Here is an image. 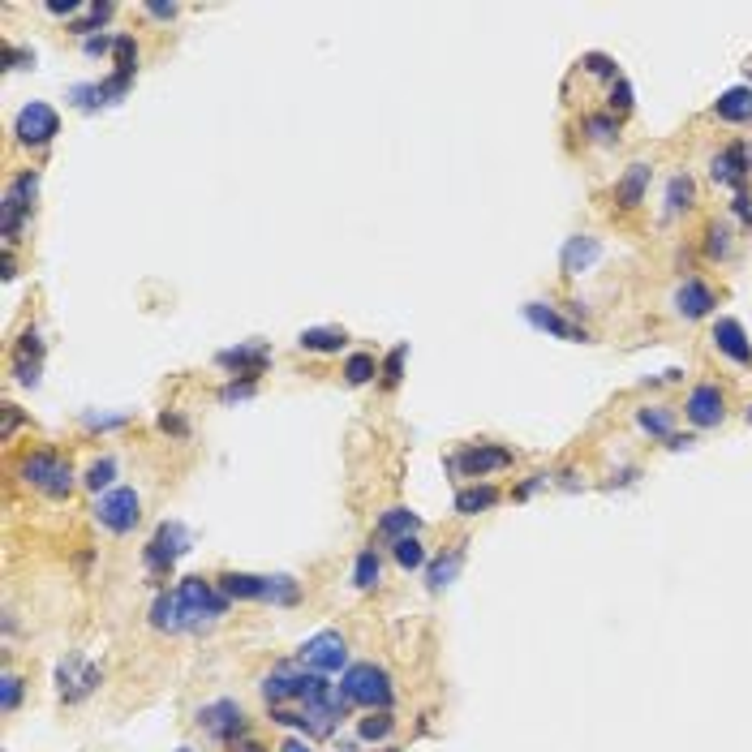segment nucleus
Returning a JSON list of instances; mask_svg holds the SVG:
<instances>
[{
	"label": "nucleus",
	"mask_w": 752,
	"mask_h": 752,
	"mask_svg": "<svg viewBox=\"0 0 752 752\" xmlns=\"http://www.w3.org/2000/svg\"><path fill=\"white\" fill-rule=\"evenodd\" d=\"M327 688H331V679L306 671L301 662H276V667L263 675V684H258V692H263V701H267V710H293V705H310V701L323 697Z\"/></svg>",
	"instance_id": "obj_1"
},
{
	"label": "nucleus",
	"mask_w": 752,
	"mask_h": 752,
	"mask_svg": "<svg viewBox=\"0 0 752 752\" xmlns=\"http://www.w3.org/2000/svg\"><path fill=\"white\" fill-rule=\"evenodd\" d=\"M18 482L43 499H69L78 486V473L69 465V456L52 452V447H35V452L18 456Z\"/></svg>",
	"instance_id": "obj_2"
},
{
	"label": "nucleus",
	"mask_w": 752,
	"mask_h": 752,
	"mask_svg": "<svg viewBox=\"0 0 752 752\" xmlns=\"http://www.w3.org/2000/svg\"><path fill=\"white\" fill-rule=\"evenodd\" d=\"M177 602H181V615H185V632H194L202 624H215L233 598H228L215 581H207V576H185V581L177 585Z\"/></svg>",
	"instance_id": "obj_3"
},
{
	"label": "nucleus",
	"mask_w": 752,
	"mask_h": 752,
	"mask_svg": "<svg viewBox=\"0 0 752 752\" xmlns=\"http://www.w3.org/2000/svg\"><path fill=\"white\" fill-rule=\"evenodd\" d=\"M344 692L353 697V705H361V710H392L396 705V688H392V675H387L383 667H374V662H353L349 671H344Z\"/></svg>",
	"instance_id": "obj_4"
},
{
	"label": "nucleus",
	"mask_w": 752,
	"mask_h": 752,
	"mask_svg": "<svg viewBox=\"0 0 752 752\" xmlns=\"http://www.w3.org/2000/svg\"><path fill=\"white\" fill-rule=\"evenodd\" d=\"M35 194H39V172H18L9 185H5V198H0V237H5V250H13L22 224L31 220V207H35Z\"/></svg>",
	"instance_id": "obj_5"
},
{
	"label": "nucleus",
	"mask_w": 752,
	"mask_h": 752,
	"mask_svg": "<svg viewBox=\"0 0 752 752\" xmlns=\"http://www.w3.org/2000/svg\"><path fill=\"white\" fill-rule=\"evenodd\" d=\"M198 731L207 735V740H215V744H224V748H233L237 740H245L250 735V718H245V710H241V701H233V697H220V701H207L198 710Z\"/></svg>",
	"instance_id": "obj_6"
},
{
	"label": "nucleus",
	"mask_w": 752,
	"mask_h": 752,
	"mask_svg": "<svg viewBox=\"0 0 752 752\" xmlns=\"http://www.w3.org/2000/svg\"><path fill=\"white\" fill-rule=\"evenodd\" d=\"M297 662L314 675H340L349 671V641H344V632L323 628L297 649Z\"/></svg>",
	"instance_id": "obj_7"
},
{
	"label": "nucleus",
	"mask_w": 752,
	"mask_h": 752,
	"mask_svg": "<svg viewBox=\"0 0 752 752\" xmlns=\"http://www.w3.org/2000/svg\"><path fill=\"white\" fill-rule=\"evenodd\" d=\"M138 520H142V499H138V490H129V486H112L108 495H99V499H95V525H99V529H108V533H117V538L134 533Z\"/></svg>",
	"instance_id": "obj_8"
},
{
	"label": "nucleus",
	"mask_w": 752,
	"mask_h": 752,
	"mask_svg": "<svg viewBox=\"0 0 752 752\" xmlns=\"http://www.w3.org/2000/svg\"><path fill=\"white\" fill-rule=\"evenodd\" d=\"M185 551H190V529H185L181 520H164V525L151 533V542L142 546V559H147V572L168 576Z\"/></svg>",
	"instance_id": "obj_9"
},
{
	"label": "nucleus",
	"mask_w": 752,
	"mask_h": 752,
	"mask_svg": "<svg viewBox=\"0 0 752 752\" xmlns=\"http://www.w3.org/2000/svg\"><path fill=\"white\" fill-rule=\"evenodd\" d=\"M512 460H516V452H508V447H499V443H469V447H460L456 456H447V469H456L465 477H490V473L512 469Z\"/></svg>",
	"instance_id": "obj_10"
},
{
	"label": "nucleus",
	"mask_w": 752,
	"mask_h": 752,
	"mask_svg": "<svg viewBox=\"0 0 752 752\" xmlns=\"http://www.w3.org/2000/svg\"><path fill=\"white\" fill-rule=\"evenodd\" d=\"M61 134V117H56L52 104H39V99H31L18 121H13V138L22 142V147H48V142Z\"/></svg>",
	"instance_id": "obj_11"
},
{
	"label": "nucleus",
	"mask_w": 752,
	"mask_h": 752,
	"mask_svg": "<svg viewBox=\"0 0 752 752\" xmlns=\"http://www.w3.org/2000/svg\"><path fill=\"white\" fill-rule=\"evenodd\" d=\"M710 177L714 185H727L735 194H748V177H752V147L748 142H731L710 159Z\"/></svg>",
	"instance_id": "obj_12"
},
{
	"label": "nucleus",
	"mask_w": 752,
	"mask_h": 752,
	"mask_svg": "<svg viewBox=\"0 0 752 752\" xmlns=\"http://www.w3.org/2000/svg\"><path fill=\"white\" fill-rule=\"evenodd\" d=\"M684 417L697 430H714L722 426V417H727V396H722L718 383H697L684 400Z\"/></svg>",
	"instance_id": "obj_13"
},
{
	"label": "nucleus",
	"mask_w": 752,
	"mask_h": 752,
	"mask_svg": "<svg viewBox=\"0 0 752 752\" xmlns=\"http://www.w3.org/2000/svg\"><path fill=\"white\" fill-rule=\"evenodd\" d=\"M215 366L228 370L237 379H258L267 366H271V344H237V349H224V353H215Z\"/></svg>",
	"instance_id": "obj_14"
},
{
	"label": "nucleus",
	"mask_w": 752,
	"mask_h": 752,
	"mask_svg": "<svg viewBox=\"0 0 752 752\" xmlns=\"http://www.w3.org/2000/svg\"><path fill=\"white\" fill-rule=\"evenodd\" d=\"M99 679H104V671L91 667V662H78V658H69V662L56 667V684H61V697L69 705H78V701L91 697V692L99 688Z\"/></svg>",
	"instance_id": "obj_15"
},
{
	"label": "nucleus",
	"mask_w": 752,
	"mask_h": 752,
	"mask_svg": "<svg viewBox=\"0 0 752 752\" xmlns=\"http://www.w3.org/2000/svg\"><path fill=\"white\" fill-rule=\"evenodd\" d=\"M525 318H529V327H538V331H546V336H555V340H572V344H585L589 340V331L581 323H572V318L555 314L551 306H542V301H529Z\"/></svg>",
	"instance_id": "obj_16"
},
{
	"label": "nucleus",
	"mask_w": 752,
	"mask_h": 752,
	"mask_svg": "<svg viewBox=\"0 0 752 752\" xmlns=\"http://www.w3.org/2000/svg\"><path fill=\"white\" fill-rule=\"evenodd\" d=\"M714 349L722 353V357H731L735 366H752V340H748V331H744V323L740 318H718L714 323Z\"/></svg>",
	"instance_id": "obj_17"
},
{
	"label": "nucleus",
	"mask_w": 752,
	"mask_h": 752,
	"mask_svg": "<svg viewBox=\"0 0 752 752\" xmlns=\"http://www.w3.org/2000/svg\"><path fill=\"white\" fill-rule=\"evenodd\" d=\"M718 306V293L705 280H684L675 288V314L688 318V323H697V318H710Z\"/></svg>",
	"instance_id": "obj_18"
},
{
	"label": "nucleus",
	"mask_w": 752,
	"mask_h": 752,
	"mask_svg": "<svg viewBox=\"0 0 752 752\" xmlns=\"http://www.w3.org/2000/svg\"><path fill=\"white\" fill-rule=\"evenodd\" d=\"M215 585L233 602H267L271 594V576H254V572H220Z\"/></svg>",
	"instance_id": "obj_19"
},
{
	"label": "nucleus",
	"mask_w": 752,
	"mask_h": 752,
	"mask_svg": "<svg viewBox=\"0 0 752 752\" xmlns=\"http://www.w3.org/2000/svg\"><path fill=\"white\" fill-rule=\"evenodd\" d=\"M598 254H602L598 237H589V233H576V237H568V245H563V254H559L563 276H581V271H589V267L598 263Z\"/></svg>",
	"instance_id": "obj_20"
},
{
	"label": "nucleus",
	"mask_w": 752,
	"mask_h": 752,
	"mask_svg": "<svg viewBox=\"0 0 752 752\" xmlns=\"http://www.w3.org/2000/svg\"><path fill=\"white\" fill-rule=\"evenodd\" d=\"M714 117L722 125H748L752 121V86H731V91L718 95Z\"/></svg>",
	"instance_id": "obj_21"
},
{
	"label": "nucleus",
	"mask_w": 752,
	"mask_h": 752,
	"mask_svg": "<svg viewBox=\"0 0 752 752\" xmlns=\"http://www.w3.org/2000/svg\"><path fill=\"white\" fill-rule=\"evenodd\" d=\"M645 190H649V164H632L624 172V181H615V207L636 211L645 202Z\"/></svg>",
	"instance_id": "obj_22"
},
{
	"label": "nucleus",
	"mask_w": 752,
	"mask_h": 752,
	"mask_svg": "<svg viewBox=\"0 0 752 752\" xmlns=\"http://www.w3.org/2000/svg\"><path fill=\"white\" fill-rule=\"evenodd\" d=\"M383 542H400V538H413V533H422V516L409 512V508H392L379 516V525H374Z\"/></svg>",
	"instance_id": "obj_23"
},
{
	"label": "nucleus",
	"mask_w": 752,
	"mask_h": 752,
	"mask_svg": "<svg viewBox=\"0 0 752 752\" xmlns=\"http://www.w3.org/2000/svg\"><path fill=\"white\" fill-rule=\"evenodd\" d=\"M301 353H340L344 344H349V331L344 327H306L297 336Z\"/></svg>",
	"instance_id": "obj_24"
},
{
	"label": "nucleus",
	"mask_w": 752,
	"mask_h": 752,
	"mask_svg": "<svg viewBox=\"0 0 752 752\" xmlns=\"http://www.w3.org/2000/svg\"><path fill=\"white\" fill-rule=\"evenodd\" d=\"M151 628H155V632H168V636L185 632V615H181L177 589H172V594H159V598L151 602Z\"/></svg>",
	"instance_id": "obj_25"
},
{
	"label": "nucleus",
	"mask_w": 752,
	"mask_h": 752,
	"mask_svg": "<svg viewBox=\"0 0 752 752\" xmlns=\"http://www.w3.org/2000/svg\"><path fill=\"white\" fill-rule=\"evenodd\" d=\"M636 426L654 439H671L675 435V409L671 404H645V409L636 413Z\"/></svg>",
	"instance_id": "obj_26"
},
{
	"label": "nucleus",
	"mask_w": 752,
	"mask_h": 752,
	"mask_svg": "<svg viewBox=\"0 0 752 752\" xmlns=\"http://www.w3.org/2000/svg\"><path fill=\"white\" fill-rule=\"evenodd\" d=\"M499 503V490L490 486V482H482V486H465L456 495V512L460 516H482V512H490Z\"/></svg>",
	"instance_id": "obj_27"
},
{
	"label": "nucleus",
	"mask_w": 752,
	"mask_h": 752,
	"mask_svg": "<svg viewBox=\"0 0 752 752\" xmlns=\"http://www.w3.org/2000/svg\"><path fill=\"white\" fill-rule=\"evenodd\" d=\"M460 563H465V542H456L447 555H439L435 563L426 568V585L430 589H443V585H452L456 581V572H460Z\"/></svg>",
	"instance_id": "obj_28"
},
{
	"label": "nucleus",
	"mask_w": 752,
	"mask_h": 752,
	"mask_svg": "<svg viewBox=\"0 0 752 752\" xmlns=\"http://www.w3.org/2000/svg\"><path fill=\"white\" fill-rule=\"evenodd\" d=\"M392 731H396L392 710H374L366 718H357V740L361 744H383V740H392Z\"/></svg>",
	"instance_id": "obj_29"
},
{
	"label": "nucleus",
	"mask_w": 752,
	"mask_h": 752,
	"mask_svg": "<svg viewBox=\"0 0 752 752\" xmlns=\"http://www.w3.org/2000/svg\"><path fill=\"white\" fill-rule=\"evenodd\" d=\"M379 581H383V559L374 546H366V551L353 559V585L357 589H379Z\"/></svg>",
	"instance_id": "obj_30"
},
{
	"label": "nucleus",
	"mask_w": 752,
	"mask_h": 752,
	"mask_svg": "<svg viewBox=\"0 0 752 752\" xmlns=\"http://www.w3.org/2000/svg\"><path fill=\"white\" fill-rule=\"evenodd\" d=\"M692 202H697V181L688 177V172H675L667 181V211L679 215V211H692Z\"/></svg>",
	"instance_id": "obj_31"
},
{
	"label": "nucleus",
	"mask_w": 752,
	"mask_h": 752,
	"mask_svg": "<svg viewBox=\"0 0 752 752\" xmlns=\"http://www.w3.org/2000/svg\"><path fill=\"white\" fill-rule=\"evenodd\" d=\"M374 374H379V361H374V353H353L349 361H344V383H349V387H366Z\"/></svg>",
	"instance_id": "obj_32"
},
{
	"label": "nucleus",
	"mask_w": 752,
	"mask_h": 752,
	"mask_svg": "<svg viewBox=\"0 0 752 752\" xmlns=\"http://www.w3.org/2000/svg\"><path fill=\"white\" fill-rule=\"evenodd\" d=\"M392 559L400 563L404 572H417V568H422V563H426V546H422V538H417V533H413V538H400V542H392Z\"/></svg>",
	"instance_id": "obj_33"
},
{
	"label": "nucleus",
	"mask_w": 752,
	"mask_h": 752,
	"mask_svg": "<svg viewBox=\"0 0 752 752\" xmlns=\"http://www.w3.org/2000/svg\"><path fill=\"white\" fill-rule=\"evenodd\" d=\"M731 250H735L731 228L714 220L710 228H705V258H714V263H722V258H731Z\"/></svg>",
	"instance_id": "obj_34"
},
{
	"label": "nucleus",
	"mask_w": 752,
	"mask_h": 752,
	"mask_svg": "<svg viewBox=\"0 0 752 752\" xmlns=\"http://www.w3.org/2000/svg\"><path fill=\"white\" fill-rule=\"evenodd\" d=\"M82 482H86V490H95V495H99V490H104V495H108L112 482H117V460H112V456H99L95 465L86 469Z\"/></svg>",
	"instance_id": "obj_35"
},
{
	"label": "nucleus",
	"mask_w": 752,
	"mask_h": 752,
	"mask_svg": "<svg viewBox=\"0 0 752 752\" xmlns=\"http://www.w3.org/2000/svg\"><path fill=\"white\" fill-rule=\"evenodd\" d=\"M585 134L589 142H615L619 138V117H611V112H594V117H585Z\"/></svg>",
	"instance_id": "obj_36"
},
{
	"label": "nucleus",
	"mask_w": 752,
	"mask_h": 752,
	"mask_svg": "<svg viewBox=\"0 0 752 752\" xmlns=\"http://www.w3.org/2000/svg\"><path fill=\"white\" fill-rule=\"evenodd\" d=\"M112 18V5H108V0H104V5H99V0H95V5H86V18H78V22H69V31H74V35H86V39H91L95 31H99V26H104Z\"/></svg>",
	"instance_id": "obj_37"
},
{
	"label": "nucleus",
	"mask_w": 752,
	"mask_h": 752,
	"mask_svg": "<svg viewBox=\"0 0 752 752\" xmlns=\"http://www.w3.org/2000/svg\"><path fill=\"white\" fill-rule=\"evenodd\" d=\"M404 361H409V344H396L392 353L379 361V374H383V387H396L404 379Z\"/></svg>",
	"instance_id": "obj_38"
},
{
	"label": "nucleus",
	"mask_w": 752,
	"mask_h": 752,
	"mask_svg": "<svg viewBox=\"0 0 752 752\" xmlns=\"http://www.w3.org/2000/svg\"><path fill=\"white\" fill-rule=\"evenodd\" d=\"M112 65H117V74L134 78V69H138V43H134V35H117V48H112Z\"/></svg>",
	"instance_id": "obj_39"
},
{
	"label": "nucleus",
	"mask_w": 752,
	"mask_h": 752,
	"mask_svg": "<svg viewBox=\"0 0 752 752\" xmlns=\"http://www.w3.org/2000/svg\"><path fill=\"white\" fill-rule=\"evenodd\" d=\"M22 692H26L22 675L5 671V679H0V705H5V714H18V705H22Z\"/></svg>",
	"instance_id": "obj_40"
},
{
	"label": "nucleus",
	"mask_w": 752,
	"mask_h": 752,
	"mask_svg": "<svg viewBox=\"0 0 752 752\" xmlns=\"http://www.w3.org/2000/svg\"><path fill=\"white\" fill-rule=\"evenodd\" d=\"M606 104H611V117H628L632 104H636L628 78H615V82H611V99H606Z\"/></svg>",
	"instance_id": "obj_41"
},
{
	"label": "nucleus",
	"mask_w": 752,
	"mask_h": 752,
	"mask_svg": "<svg viewBox=\"0 0 752 752\" xmlns=\"http://www.w3.org/2000/svg\"><path fill=\"white\" fill-rule=\"evenodd\" d=\"M585 74H598V78H606V82H615V78H619V69H615L611 56L589 52V56H585Z\"/></svg>",
	"instance_id": "obj_42"
},
{
	"label": "nucleus",
	"mask_w": 752,
	"mask_h": 752,
	"mask_svg": "<svg viewBox=\"0 0 752 752\" xmlns=\"http://www.w3.org/2000/svg\"><path fill=\"white\" fill-rule=\"evenodd\" d=\"M245 396H254V379H241V383L233 379V383H228L224 392H220V400H224V404H233V400H245Z\"/></svg>",
	"instance_id": "obj_43"
},
{
	"label": "nucleus",
	"mask_w": 752,
	"mask_h": 752,
	"mask_svg": "<svg viewBox=\"0 0 752 752\" xmlns=\"http://www.w3.org/2000/svg\"><path fill=\"white\" fill-rule=\"evenodd\" d=\"M117 48V39L112 35H91V39H82V52L86 56H104V52H112Z\"/></svg>",
	"instance_id": "obj_44"
},
{
	"label": "nucleus",
	"mask_w": 752,
	"mask_h": 752,
	"mask_svg": "<svg viewBox=\"0 0 752 752\" xmlns=\"http://www.w3.org/2000/svg\"><path fill=\"white\" fill-rule=\"evenodd\" d=\"M5 65L9 69H26V65H35V52H26V48H18V43H9V48H5Z\"/></svg>",
	"instance_id": "obj_45"
},
{
	"label": "nucleus",
	"mask_w": 752,
	"mask_h": 752,
	"mask_svg": "<svg viewBox=\"0 0 752 752\" xmlns=\"http://www.w3.org/2000/svg\"><path fill=\"white\" fill-rule=\"evenodd\" d=\"M0 413H5V426H0V439H13V435H18V426H22V413L18 409H13V404H5V409H0Z\"/></svg>",
	"instance_id": "obj_46"
},
{
	"label": "nucleus",
	"mask_w": 752,
	"mask_h": 752,
	"mask_svg": "<svg viewBox=\"0 0 752 752\" xmlns=\"http://www.w3.org/2000/svg\"><path fill=\"white\" fill-rule=\"evenodd\" d=\"M159 430H168V435H190V426H185V417H177V413H164L159 417Z\"/></svg>",
	"instance_id": "obj_47"
},
{
	"label": "nucleus",
	"mask_w": 752,
	"mask_h": 752,
	"mask_svg": "<svg viewBox=\"0 0 752 752\" xmlns=\"http://www.w3.org/2000/svg\"><path fill=\"white\" fill-rule=\"evenodd\" d=\"M142 9H147L151 13V18H159V22H172V18H177V5H159V0H147V5H142Z\"/></svg>",
	"instance_id": "obj_48"
},
{
	"label": "nucleus",
	"mask_w": 752,
	"mask_h": 752,
	"mask_svg": "<svg viewBox=\"0 0 752 752\" xmlns=\"http://www.w3.org/2000/svg\"><path fill=\"white\" fill-rule=\"evenodd\" d=\"M731 211L740 215V224H752V198L748 194H735L731 198Z\"/></svg>",
	"instance_id": "obj_49"
},
{
	"label": "nucleus",
	"mask_w": 752,
	"mask_h": 752,
	"mask_svg": "<svg viewBox=\"0 0 752 752\" xmlns=\"http://www.w3.org/2000/svg\"><path fill=\"white\" fill-rule=\"evenodd\" d=\"M276 752H318V748L306 740V735H288V740H284Z\"/></svg>",
	"instance_id": "obj_50"
},
{
	"label": "nucleus",
	"mask_w": 752,
	"mask_h": 752,
	"mask_svg": "<svg viewBox=\"0 0 752 752\" xmlns=\"http://www.w3.org/2000/svg\"><path fill=\"white\" fill-rule=\"evenodd\" d=\"M48 13H56V18H74V13H78V0H52Z\"/></svg>",
	"instance_id": "obj_51"
},
{
	"label": "nucleus",
	"mask_w": 752,
	"mask_h": 752,
	"mask_svg": "<svg viewBox=\"0 0 752 752\" xmlns=\"http://www.w3.org/2000/svg\"><path fill=\"white\" fill-rule=\"evenodd\" d=\"M91 430H112V426H125V417H86Z\"/></svg>",
	"instance_id": "obj_52"
},
{
	"label": "nucleus",
	"mask_w": 752,
	"mask_h": 752,
	"mask_svg": "<svg viewBox=\"0 0 752 752\" xmlns=\"http://www.w3.org/2000/svg\"><path fill=\"white\" fill-rule=\"evenodd\" d=\"M228 752H271L267 744H258V740H250V735H245V740H237L233 748H228Z\"/></svg>",
	"instance_id": "obj_53"
},
{
	"label": "nucleus",
	"mask_w": 752,
	"mask_h": 752,
	"mask_svg": "<svg viewBox=\"0 0 752 752\" xmlns=\"http://www.w3.org/2000/svg\"><path fill=\"white\" fill-rule=\"evenodd\" d=\"M744 417H748V426H752V404H748V413H744Z\"/></svg>",
	"instance_id": "obj_54"
},
{
	"label": "nucleus",
	"mask_w": 752,
	"mask_h": 752,
	"mask_svg": "<svg viewBox=\"0 0 752 752\" xmlns=\"http://www.w3.org/2000/svg\"><path fill=\"white\" fill-rule=\"evenodd\" d=\"M748 82H752V61H748Z\"/></svg>",
	"instance_id": "obj_55"
},
{
	"label": "nucleus",
	"mask_w": 752,
	"mask_h": 752,
	"mask_svg": "<svg viewBox=\"0 0 752 752\" xmlns=\"http://www.w3.org/2000/svg\"><path fill=\"white\" fill-rule=\"evenodd\" d=\"M387 752H404V748H387Z\"/></svg>",
	"instance_id": "obj_56"
},
{
	"label": "nucleus",
	"mask_w": 752,
	"mask_h": 752,
	"mask_svg": "<svg viewBox=\"0 0 752 752\" xmlns=\"http://www.w3.org/2000/svg\"><path fill=\"white\" fill-rule=\"evenodd\" d=\"M177 752H194V748H177Z\"/></svg>",
	"instance_id": "obj_57"
}]
</instances>
